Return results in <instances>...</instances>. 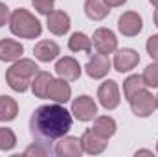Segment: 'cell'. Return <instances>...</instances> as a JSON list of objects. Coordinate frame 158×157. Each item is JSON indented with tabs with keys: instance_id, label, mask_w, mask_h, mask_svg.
<instances>
[{
	"instance_id": "cell-1",
	"label": "cell",
	"mask_w": 158,
	"mask_h": 157,
	"mask_svg": "<svg viewBox=\"0 0 158 157\" xmlns=\"http://www.w3.org/2000/svg\"><path fill=\"white\" fill-rule=\"evenodd\" d=\"M72 129V115L61 104L37 107L30 117V133L35 142L48 146Z\"/></svg>"
},
{
	"instance_id": "cell-2",
	"label": "cell",
	"mask_w": 158,
	"mask_h": 157,
	"mask_svg": "<svg viewBox=\"0 0 158 157\" xmlns=\"http://www.w3.org/2000/svg\"><path fill=\"white\" fill-rule=\"evenodd\" d=\"M37 72L39 67L33 59H17L6 70V81L15 92H26Z\"/></svg>"
},
{
	"instance_id": "cell-3",
	"label": "cell",
	"mask_w": 158,
	"mask_h": 157,
	"mask_svg": "<svg viewBox=\"0 0 158 157\" xmlns=\"http://www.w3.org/2000/svg\"><path fill=\"white\" fill-rule=\"evenodd\" d=\"M9 30L13 35L20 39H35L40 35L42 26H40L39 19H35V15H31L24 7H19L9 17Z\"/></svg>"
},
{
	"instance_id": "cell-4",
	"label": "cell",
	"mask_w": 158,
	"mask_h": 157,
	"mask_svg": "<svg viewBox=\"0 0 158 157\" xmlns=\"http://www.w3.org/2000/svg\"><path fill=\"white\" fill-rule=\"evenodd\" d=\"M129 105H131V111H132L138 118L151 117L153 111L156 109L155 96H153L147 89H142V91H138L134 96H131V98H129Z\"/></svg>"
},
{
	"instance_id": "cell-5",
	"label": "cell",
	"mask_w": 158,
	"mask_h": 157,
	"mask_svg": "<svg viewBox=\"0 0 158 157\" xmlns=\"http://www.w3.org/2000/svg\"><path fill=\"white\" fill-rule=\"evenodd\" d=\"M70 113H74V117L81 120V122L94 120L96 115H98V104L88 94H81L72 102V111Z\"/></svg>"
},
{
	"instance_id": "cell-6",
	"label": "cell",
	"mask_w": 158,
	"mask_h": 157,
	"mask_svg": "<svg viewBox=\"0 0 158 157\" xmlns=\"http://www.w3.org/2000/svg\"><path fill=\"white\" fill-rule=\"evenodd\" d=\"M98 100L99 104L107 109V111H112L119 105V89H118V83L114 79H107L99 85L98 89Z\"/></svg>"
},
{
	"instance_id": "cell-7",
	"label": "cell",
	"mask_w": 158,
	"mask_h": 157,
	"mask_svg": "<svg viewBox=\"0 0 158 157\" xmlns=\"http://www.w3.org/2000/svg\"><path fill=\"white\" fill-rule=\"evenodd\" d=\"M92 43H94V48L99 52V54H112L118 50V39H116V34L109 28H98L94 32V37H92Z\"/></svg>"
},
{
	"instance_id": "cell-8",
	"label": "cell",
	"mask_w": 158,
	"mask_h": 157,
	"mask_svg": "<svg viewBox=\"0 0 158 157\" xmlns=\"http://www.w3.org/2000/svg\"><path fill=\"white\" fill-rule=\"evenodd\" d=\"M118 30L125 37H136L143 30L142 15H138L136 11H125L118 19Z\"/></svg>"
},
{
	"instance_id": "cell-9",
	"label": "cell",
	"mask_w": 158,
	"mask_h": 157,
	"mask_svg": "<svg viewBox=\"0 0 158 157\" xmlns=\"http://www.w3.org/2000/svg\"><path fill=\"white\" fill-rule=\"evenodd\" d=\"M85 70H86L88 78H92V79L105 78V76L109 74V70H110V59H109V56L98 52L96 56H92V57L88 59Z\"/></svg>"
},
{
	"instance_id": "cell-10",
	"label": "cell",
	"mask_w": 158,
	"mask_h": 157,
	"mask_svg": "<svg viewBox=\"0 0 158 157\" xmlns=\"http://www.w3.org/2000/svg\"><path fill=\"white\" fill-rule=\"evenodd\" d=\"M46 26L53 35H64L70 30V17L66 11L53 9L46 15Z\"/></svg>"
},
{
	"instance_id": "cell-11",
	"label": "cell",
	"mask_w": 158,
	"mask_h": 157,
	"mask_svg": "<svg viewBox=\"0 0 158 157\" xmlns=\"http://www.w3.org/2000/svg\"><path fill=\"white\" fill-rule=\"evenodd\" d=\"M81 146H83V152L88 154V155H98L101 152H105L107 148V139H103L101 135H98L96 131L92 129H86L83 135H81Z\"/></svg>"
},
{
	"instance_id": "cell-12",
	"label": "cell",
	"mask_w": 158,
	"mask_h": 157,
	"mask_svg": "<svg viewBox=\"0 0 158 157\" xmlns=\"http://www.w3.org/2000/svg\"><path fill=\"white\" fill-rule=\"evenodd\" d=\"M138 63H140V56L132 48H121L114 54V69L121 74L132 70Z\"/></svg>"
},
{
	"instance_id": "cell-13",
	"label": "cell",
	"mask_w": 158,
	"mask_h": 157,
	"mask_svg": "<svg viewBox=\"0 0 158 157\" xmlns=\"http://www.w3.org/2000/svg\"><path fill=\"white\" fill-rule=\"evenodd\" d=\"M55 72L59 78L66 79V81H76L81 76V65L74 57H61L55 63Z\"/></svg>"
},
{
	"instance_id": "cell-14",
	"label": "cell",
	"mask_w": 158,
	"mask_h": 157,
	"mask_svg": "<svg viewBox=\"0 0 158 157\" xmlns=\"http://www.w3.org/2000/svg\"><path fill=\"white\" fill-rule=\"evenodd\" d=\"M70 96H72V89H70L66 79L63 78L52 79V83L48 87V92H46V98H50L55 104H66L70 100Z\"/></svg>"
},
{
	"instance_id": "cell-15",
	"label": "cell",
	"mask_w": 158,
	"mask_h": 157,
	"mask_svg": "<svg viewBox=\"0 0 158 157\" xmlns=\"http://www.w3.org/2000/svg\"><path fill=\"white\" fill-rule=\"evenodd\" d=\"M55 154L59 157H81L83 154V146H81V139L79 137H61L57 146H55Z\"/></svg>"
},
{
	"instance_id": "cell-16",
	"label": "cell",
	"mask_w": 158,
	"mask_h": 157,
	"mask_svg": "<svg viewBox=\"0 0 158 157\" xmlns=\"http://www.w3.org/2000/svg\"><path fill=\"white\" fill-rule=\"evenodd\" d=\"M24 54V46L15 39H0V61L15 63Z\"/></svg>"
},
{
	"instance_id": "cell-17",
	"label": "cell",
	"mask_w": 158,
	"mask_h": 157,
	"mask_svg": "<svg viewBox=\"0 0 158 157\" xmlns=\"http://www.w3.org/2000/svg\"><path fill=\"white\" fill-rule=\"evenodd\" d=\"M33 54H35V57H37L39 61L50 63V61H53V59L59 56V44L53 43V41H50V39L39 41V43L35 44V48H33Z\"/></svg>"
},
{
	"instance_id": "cell-18",
	"label": "cell",
	"mask_w": 158,
	"mask_h": 157,
	"mask_svg": "<svg viewBox=\"0 0 158 157\" xmlns=\"http://www.w3.org/2000/svg\"><path fill=\"white\" fill-rule=\"evenodd\" d=\"M116 120L109 115H103V117H96L94 118V126H92V131H96L98 135H101L103 139H110L114 133H116Z\"/></svg>"
},
{
	"instance_id": "cell-19",
	"label": "cell",
	"mask_w": 158,
	"mask_h": 157,
	"mask_svg": "<svg viewBox=\"0 0 158 157\" xmlns=\"http://www.w3.org/2000/svg\"><path fill=\"white\" fill-rule=\"evenodd\" d=\"M110 13V7L105 4V0H86L85 2V15L90 20H103Z\"/></svg>"
},
{
	"instance_id": "cell-20",
	"label": "cell",
	"mask_w": 158,
	"mask_h": 157,
	"mask_svg": "<svg viewBox=\"0 0 158 157\" xmlns=\"http://www.w3.org/2000/svg\"><path fill=\"white\" fill-rule=\"evenodd\" d=\"M52 79H53V76L50 72H44V70H39L33 76L30 87H31V91H33V94L37 98H46V92H48V87H50Z\"/></svg>"
},
{
	"instance_id": "cell-21",
	"label": "cell",
	"mask_w": 158,
	"mask_h": 157,
	"mask_svg": "<svg viewBox=\"0 0 158 157\" xmlns=\"http://www.w3.org/2000/svg\"><path fill=\"white\" fill-rule=\"evenodd\" d=\"M19 115V104L11 98L2 94L0 96V122H11Z\"/></svg>"
},
{
	"instance_id": "cell-22",
	"label": "cell",
	"mask_w": 158,
	"mask_h": 157,
	"mask_svg": "<svg viewBox=\"0 0 158 157\" xmlns=\"http://www.w3.org/2000/svg\"><path fill=\"white\" fill-rule=\"evenodd\" d=\"M68 48L72 52H85L90 54L92 52V39L88 35H85L83 32H76L72 34V37L68 39Z\"/></svg>"
},
{
	"instance_id": "cell-23",
	"label": "cell",
	"mask_w": 158,
	"mask_h": 157,
	"mask_svg": "<svg viewBox=\"0 0 158 157\" xmlns=\"http://www.w3.org/2000/svg\"><path fill=\"white\" fill-rule=\"evenodd\" d=\"M142 89H145V83H143V79L142 76H138V74H132V76H129V78L123 81V96L129 100L131 96H134L138 91H142Z\"/></svg>"
},
{
	"instance_id": "cell-24",
	"label": "cell",
	"mask_w": 158,
	"mask_h": 157,
	"mask_svg": "<svg viewBox=\"0 0 158 157\" xmlns=\"http://www.w3.org/2000/svg\"><path fill=\"white\" fill-rule=\"evenodd\" d=\"M17 146V135L11 128H0V150L9 152Z\"/></svg>"
},
{
	"instance_id": "cell-25",
	"label": "cell",
	"mask_w": 158,
	"mask_h": 157,
	"mask_svg": "<svg viewBox=\"0 0 158 157\" xmlns=\"http://www.w3.org/2000/svg\"><path fill=\"white\" fill-rule=\"evenodd\" d=\"M142 79L145 83V87H151V89H156L158 87V63H151L145 67Z\"/></svg>"
},
{
	"instance_id": "cell-26",
	"label": "cell",
	"mask_w": 158,
	"mask_h": 157,
	"mask_svg": "<svg viewBox=\"0 0 158 157\" xmlns=\"http://www.w3.org/2000/svg\"><path fill=\"white\" fill-rule=\"evenodd\" d=\"M33 7L39 11L40 15H48L50 11H53V4L55 0H31Z\"/></svg>"
},
{
	"instance_id": "cell-27",
	"label": "cell",
	"mask_w": 158,
	"mask_h": 157,
	"mask_svg": "<svg viewBox=\"0 0 158 157\" xmlns=\"http://www.w3.org/2000/svg\"><path fill=\"white\" fill-rule=\"evenodd\" d=\"M48 154H50V150H48L44 144H40V142H35V144H31L30 148L24 150V155H40V157H44V155H48Z\"/></svg>"
},
{
	"instance_id": "cell-28",
	"label": "cell",
	"mask_w": 158,
	"mask_h": 157,
	"mask_svg": "<svg viewBox=\"0 0 158 157\" xmlns=\"http://www.w3.org/2000/svg\"><path fill=\"white\" fill-rule=\"evenodd\" d=\"M145 48H147V54L151 56V59L158 61V35H151V37L147 39Z\"/></svg>"
},
{
	"instance_id": "cell-29",
	"label": "cell",
	"mask_w": 158,
	"mask_h": 157,
	"mask_svg": "<svg viewBox=\"0 0 158 157\" xmlns=\"http://www.w3.org/2000/svg\"><path fill=\"white\" fill-rule=\"evenodd\" d=\"M9 17H11L9 7H7L4 2H0V28L6 26V24H9Z\"/></svg>"
},
{
	"instance_id": "cell-30",
	"label": "cell",
	"mask_w": 158,
	"mask_h": 157,
	"mask_svg": "<svg viewBox=\"0 0 158 157\" xmlns=\"http://www.w3.org/2000/svg\"><path fill=\"white\" fill-rule=\"evenodd\" d=\"M127 0H105V4L109 6V7H119V6H123Z\"/></svg>"
},
{
	"instance_id": "cell-31",
	"label": "cell",
	"mask_w": 158,
	"mask_h": 157,
	"mask_svg": "<svg viewBox=\"0 0 158 157\" xmlns=\"http://www.w3.org/2000/svg\"><path fill=\"white\" fill-rule=\"evenodd\" d=\"M136 155H153V152H149V150H138Z\"/></svg>"
},
{
	"instance_id": "cell-32",
	"label": "cell",
	"mask_w": 158,
	"mask_h": 157,
	"mask_svg": "<svg viewBox=\"0 0 158 157\" xmlns=\"http://www.w3.org/2000/svg\"><path fill=\"white\" fill-rule=\"evenodd\" d=\"M153 19H155V26L158 28V9L155 11V17H153Z\"/></svg>"
},
{
	"instance_id": "cell-33",
	"label": "cell",
	"mask_w": 158,
	"mask_h": 157,
	"mask_svg": "<svg viewBox=\"0 0 158 157\" xmlns=\"http://www.w3.org/2000/svg\"><path fill=\"white\" fill-rule=\"evenodd\" d=\"M149 2H151V4H153V6L158 9V0H149Z\"/></svg>"
},
{
	"instance_id": "cell-34",
	"label": "cell",
	"mask_w": 158,
	"mask_h": 157,
	"mask_svg": "<svg viewBox=\"0 0 158 157\" xmlns=\"http://www.w3.org/2000/svg\"><path fill=\"white\" fill-rule=\"evenodd\" d=\"M155 102H156V107H158V94L155 96Z\"/></svg>"
},
{
	"instance_id": "cell-35",
	"label": "cell",
	"mask_w": 158,
	"mask_h": 157,
	"mask_svg": "<svg viewBox=\"0 0 158 157\" xmlns=\"http://www.w3.org/2000/svg\"><path fill=\"white\" fill-rule=\"evenodd\" d=\"M156 152H158V142H156Z\"/></svg>"
}]
</instances>
